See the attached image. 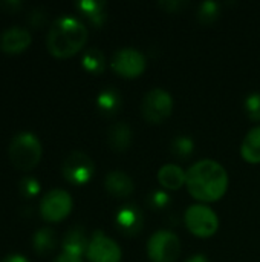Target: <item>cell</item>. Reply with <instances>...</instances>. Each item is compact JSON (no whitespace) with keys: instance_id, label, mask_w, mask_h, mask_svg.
Returning a JSON list of instances; mask_svg holds the SVG:
<instances>
[{"instance_id":"cell-23","label":"cell","mask_w":260,"mask_h":262,"mask_svg":"<svg viewBox=\"0 0 260 262\" xmlns=\"http://www.w3.org/2000/svg\"><path fill=\"white\" fill-rule=\"evenodd\" d=\"M219 17V3L213 0L202 2L198 8V20L202 25H211Z\"/></svg>"},{"instance_id":"cell-6","label":"cell","mask_w":260,"mask_h":262,"mask_svg":"<svg viewBox=\"0 0 260 262\" xmlns=\"http://www.w3.org/2000/svg\"><path fill=\"white\" fill-rule=\"evenodd\" d=\"M147 255L152 262H173L181 255V241L172 230H158L147 241Z\"/></svg>"},{"instance_id":"cell-14","label":"cell","mask_w":260,"mask_h":262,"mask_svg":"<svg viewBox=\"0 0 260 262\" xmlns=\"http://www.w3.org/2000/svg\"><path fill=\"white\" fill-rule=\"evenodd\" d=\"M158 181L167 190H178L185 184L187 172L181 166L169 163L158 170Z\"/></svg>"},{"instance_id":"cell-3","label":"cell","mask_w":260,"mask_h":262,"mask_svg":"<svg viewBox=\"0 0 260 262\" xmlns=\"http://www.w3.org/2000/svg\"><path fill=\"white\" fill-rule=\"evenodd\" d=\"M43 147L32 132H18L9 143L8 155L12 166L18 170H31L41 160Z\"/></svg>"},{"instance_id":"cell-21","label":"cell","mask_w":260,"mask_h":262,"mask_svg":"<svg viewBox=\"0 0 260 262\" xmlns=\"http://www.w3.org/2000/svg\"><path fill=\"white\" fill-rule=\"evenodd\" d=\"M81 64L83 68L90 72V74H101L106 68V58L104 54L98 49V48H89L84 51L83 58H81Z\"/></svg>"},{"instance_id":"cell-19","label":"cell","mask_w":260,"mask_h":262,"mask_svg":"<svg viewBox=\"0 0 260 262\" xmlns=\"http://www.w3.org/2000/svg\"><path fill=\"white\" fill-rule=\"evenodd\" d=\"M241 155L247 163H260V124L248 130V134L245 135L241 144Z\"/></svg>"},{"instance_id":"cell-20","label":"cell","mask_w":260,"mask_h":262,"mask_svg":"<svg viewBox=\"0 0 260 262\" xmlns=\"http://www.w3.org/2000/svg\"><path fill=\"white\" fill-rule=\"evenodd\" d=\"M32 246L35 253L46 256L52 253L57 247V235L51 227H41L38 229L32 236Z\"/></svg>"},{"instance_id":"cell-30","label":"cell","mask_w":260,"mask_h":262,"mask_svg":"<svg viewBox=\"0 0 260 262\" xmlns=\"http://www.w3.org/2000/svg\"><path fill=\"white\" fill-rule=\"evenodd\" d=\"M185 262H208V258L202 253H196V255L190 256Z\"/></svg>"},{"instance_id":"cell-27","label":"cell","mask_w":260,"mask_h":262,"mask_svg":"<svg viewBox=\"0 0 260 262\" xmlns=\"http://www.w3.org/2000/svg\"><path fill=\"white\" fill-rule=\"evenodd\" d=\"M187 5H188V2H184V0H164V2H159V6L162 9H166L167 12H178L182 8H185Z\"/></svg>"},{"instance_id":"cell-4","label":"cell","mask_w":260,"mask_h":262,"mask_svg":"<svg viewBox=\"0 0 260 262\" xmlns=\"http://www.w3.org/2000/svg\"><path fill=\"white\" fill-rule=\"evenodd\" d=\"M185 226L198 238H210L219 229V218L213 209L205 204H193L185 210Z\"/></svg>"},{"instance_id":"cell-28","label":"cell","mask_w":260,"mask_h":262,"mask_svg":"<svg viewBox=\"0 0 260 262\" xmlns=\"http://www.w3.org/2000/svg\"><path fill=\"white\" fill-rule=\"evenodd\" d=\"M52 262H83V259L80 256H75V255H70V253H61L60 256H57Z\"/></svg>"},{"instance_id":"cell-8","label":"cell","mask_w":260,"mask_h":262,"mask_svg":"<svg viewBox=\"0 0 260 262\" xmlns=\"http://www.w3.org/2000/svg\"><path fill=\"white\" fill-rule=\"evenodd\" d=\"M72 196L63 189H52L40 200V215L49 223L63 221L72 210Z\"/></svg>"},{"instance_id":"cell-29","label":"cell","mask_w":260,"mask_h":262,"mask_svg":"<svg viewBox=\"0 0 260 262\" xmlns=\"http://www.w3.org/2000/svg\"><path fill=\"white\" fill-rule=\"evenodd\" d=\"M0 262H31L26 256L18 255V253H12V255H6Z\"/></svg>"},{"instance_id":"cell-25","label":"cell","mask_w":260,"mask_h":262,"mask_svg":"<svg viewBox=\"0 0 260 262\" xmlns=\"http://www.w3.org/2000/svg\"><path fill=\"white\" fill-rule=\"evenodd\" d=\"M244 109L250 120L260 121V92H253L245 98Z\"/></svg>"},{"instance_id":"cell-10","label":"cell","mask_w":260,"mask_h":262,"mask_svg":"<svg viewBox=\"0 0 260 262\" xmlns=\"http://www.w3.org/2000/svg\"><path fill=\"white\" fill-rule=\"evenodd\" d=\"M86 256L89 262H121L123 252L115 239L103 232H95L89 239Z\"/></svg>"},{"instance_id":"cell-2","label":"cell","mask_w":260,"mask_h":262,"mask_svg":"<svg viewBox=\"0 0 260 262\" xmlns=\"http://www.w3.org/2000/svg\"><path fill=\"white\" fill-rule=\"evenodd\" d=\"M87 41L86 25L72 15L58 17L49 28L46 37L48 51L57 58L75 55Z\"/></svg>"},{"instance_id":"cell-5","label":"cell","mask_w":260,"mask_h":262,"mask_svg":"<svg viewBox=\"0 0 260 262\" xmlns=\"http://www.w3.org/2000/svg\"><path fill=\"white\" fill-rule=\"evenodd\" d=\"M141 112L149 123L159 124L172 115L173 97L166 89L153 88L144 94L141 101Z\"/></svg>"},{"instance_id":"cell-15","label":"cell","mask_w":260,"mask_h":262,"mask_svg":"<svg viewBox=\"0 0 260 262\" xmlns=\"http://www.w3.org/2000/svg\"><path fill=\"white\" fill-rule=\"evenodd\" d=\"M107 141L112 150L126 152L132 144V129L126 121H118L110 126L107 134Z\"/></svg>"},{"instance_id":"cell-7","label":"cell","mask_w":260,"mask_h":262,"mask_svg":"<svg viewBox=\"0 0 260 262\" xmlns=\"http://www.w3.org/2000/svg\"><path fill=\"white\" fill-rule=\"evenodd\" d=\"M61 173L67 183L74 186H84L95 173L93 160L84 152L74 150L64 158L61 164Z\"/></svg>"},{"instance_id":"cell-12","label":"cell","mask_w":260,"mask_h":262,"mask_svg":"<svg viewBox=\"0 0 260 262\" xmlns=\"http://www.w3.org/2000/svg\"><path fill=\"white\" fill-rule=\"evenodd\" d=\"M31 32L21 26H11L0 34V49L6 54H20L31 45Z\"/></svg>"},{"instance_id":"cell-16","label":"cell","mask_w":260,"mask_h":262,"mask_svg":"<svg viewBox=\"0 0 260 262\" xmlns=\"http://www.w3.org/2000/svg\"><path fill=\"white\" fill-rule=\"evenodd\" d=\"M97 107L106 117L116 115L120 112V109L123 107V97H121L120 91H116L112 86L104 88L97 97Z\"/></svg>"},{"instance_id":"cell-1","label":"cell","mask_w":260,"mask_h":262,"mask_svg":"<svg viewBox=\"0 0 260 262\" xmlns=\"http://www.w3.org/2000/svg\"><path fill=\"white\" fill-rule=\"evenodd\" d=\"M185 186L188 193L198 201L215 203L221 200L228 189V173L221 163L204 158L190 166Z\"/></svg>"},{"instance_id":"cell-13","label":"cell","mask_w":260,"mask_h":262,"mask_svg":"<svg viewBox=\"0 0 260 262\" xmlns=\"http://www.w3.org/2000/svg\"><path fill=\"white\" fill-rule=\"evenodd\" d=\"M106 190L115 198H127L135 190L133 180L123 170H112L104 178Z\"/></svg>"},{"instance_id":"cell-24","label":"cell","mask_w":260,"mask_h":262,"mask_svg":"<svg viewBox=\"0 0 260 262\" xmlns=\"http://www.w3.org/2000/svg\"><path fill=\"white\" fill-rule=\"evenodd\" d=\"M170 204V196L166 190H153L147 195V206L152 210H164Z\"/></svg>"},{"instance_id":"cell-17","label":"cell","mask_w":260,"mask_h":262,"mask_svg":"<svg viewBox=\"0 0 260 262\" xmlns=\"http://www.w3.org/2000/svg\"><path fill=\"white\" fill-rule=\"evenodd\" d=\"M75 6L84 17H87V20L92 25L101 26L106 21L107 3L104 0H81V2H77Z\"/></svg>"},{"instance_id":"cell-9","label":"cell","mask_w":260,"mask_h":262,"mask_svg":"<svg viewBox=\"0 0 260 262\" xmlns=\"http://www.w3.org/2000/svg\"><path fill=\"white\" fill-rule=\"evenodd\" d=\"M110 66L118 75L126 78H135L146 71L147 60L141 51L127 46V48H120L113 52Z\"/></svg>"},{"instance_id":"cell-11","label":"cell","mask_w":260,"mask_h":262,"mask_svg":"<svg viewBox=\"0 0 260 262\" xmlns=\"http://www.w3.org/2000/svg\"><path fill=\"white\" fill-rule=\"evenodd\" d=\"M115 224L124 236H138L144 226V215L136 204H124L115 215Z\"/></svg>"},{"instance_id":"cell-22","label":"cell","mask_w":260,"mask_h":262,"mask_svg":"<svg viewBox=\"0 0 260 262\" xmlns=\"http://www.w3.org/2000/svg\"><path fill=\"white\" fill-rule=\"evenodd\" d=\"M170 150L175 157H178L181 160L188 158L195 150V141L188 135H178L176 138H173Z\"/></svg>"},{"instance_id":"cell-26","label":"cell","mask_w":260,"mask_h":262,"mask_svg":"<svg viewBox=\"0 0 260 262\" xmlns=\"http://www.w3.org/2000/svg\"><path fill=\"white\" fill-rule=\"evenodd\" d=\"M18 192L25 198H34L40 193V183L34 177H23L18 183Z\"/></svg>"},{"instance_id":"cell-18","label":"cell","mask_w":260,"mask_h":262,"mask_svg":"<svg viewBox=\"0 0 260 262\" xmlns=\"http://www.w3.org/2000/svg\"><path fill=\"white\" fill-rule=\"evenodd\" d=\"M87 246H89V239L81 227H74L64 235V239H63L64 253H70V255L83 258V255H86L87 252Z\"/></svg>"}]
</instances>
